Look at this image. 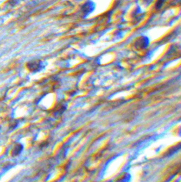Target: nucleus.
<instances>
[{
	"mask_svg": "<svg viewBox=\"0 0 181 182\" xmlns=\"http://www.w3.org/2000/svg\"><path fill=\"white\" fill-rule=\"evenodd\" d=\"M23 150V145L21 144H16L14 147V150L12 151V156H17L22 152Z\"/></svg>",
	"mask_w": 181,
	"mask_h": 182,
	"instance_id": "nucleus-1",
	"label": "nucleus"
}]
</instances>
